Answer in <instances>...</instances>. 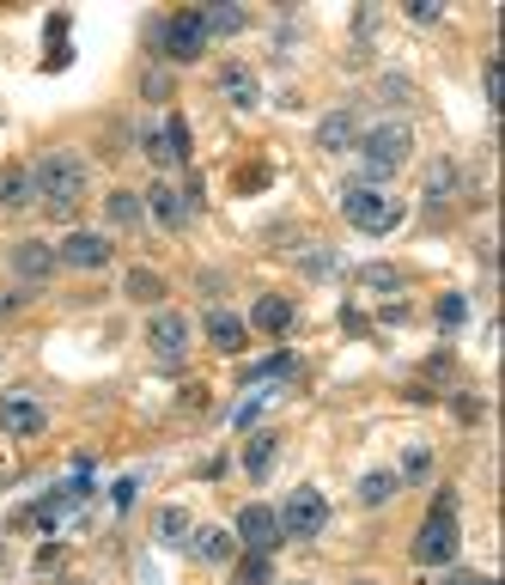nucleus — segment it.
I'll list each match as a JSON object with an SVG mask.
<instances>
[{
  "label": "nucleus",
  "instance_id": "1",
  "mask_svg": "<svg viewBox=\"0 0 505 585\" xmlns=\"http://www.w3.org/2000/svg\"><path fill=\"white\" fill-rule=\"evenodd\" d=\"M31 184H37V196H43L49 214L67 220L79 201H86V159L79 153H43L37 171H31Z\"/></svg>",
  "mask_w": 505,
  "mask_h": 585
},
{
  "label": "nucleus",
  "instance_id": "2",
  "mask_svg": "<svg viewBox=\"0 0 505 585\" xmlns=\"http://www.w3.org/2000/svg\"><path fill=\"white\" fill-rule=\"evenodd\" d=\"M414 561H420V568H444V561H457V500H451V494L432 500L427 524H420V537H414Z\"/></svg>",
  "mask_w": 505,
  "mask_h": 585
},
{
  "label": "nucleus",
  "instance_id": "3",
  "mask_svg": "<svg viewBox=\"0 0 505 585\" xmlns=\"http://www.w3.org/2000/svg\"><path fill=\"white\" fill-rule=\"evenodd\" d=\"M341 214H348V226H359V232H396L402 226V201L383 196L378 184H348L341 189Z\"/></svg>",
  "mask_w": 505,
  "mask_h": 585
},
{
  "label": "nucleus",
  "instance_id": "4",
  "mask_svg": "<svg viewBox=\"0 0 505 585\" xmlns=\"http://www.w3.org/2000/svg\"><path fill=\"white\" fill-rule=\"evenodd\" d=\"M353 147H359V165H366V177H390L396 165H408L414 135H408V123H378V128H366V135L353 140Z\"/></svg>",
  "mask_w": 505,
  "mask_h": 585
},
{
  "label": "nucleus",
  "instance_id": "5",
  "mask_svg": "<svg viewBox=\"0 0 505 585\" xmlns=\"http://www.w3.org/2000/svg\"><path fill=\"white\" fill-rule=\"evenodd\" d=\"M275 519H280V537H317L323 524H329V500L317 488H292Z\"/></svg>",
  "mask_w": 505,
  "mask_h": 585
},
{
  "label": "nucleus",
  "instance_id": "6",
  "mask_svg": "<svg viewBox=\"0 0 505 585\" xmlns=\"http://www.w3.org/2000/svg\"><path fill=\"white\" fill-rule=\"evenodd\" d=\"M159 43H165L171 62H201V49H207V32H201V13H177L159 25Z\"/></svg>",
  "mask_w": 505,
  "mask_h": 585
},
{
  "label": "nucleus",
  "instance_id": "7",
  "mask_svg": "<svg viewBox=\"0 0 505 585\" xmlns=\"http://www.w3.org/2000/svg\"><path fill=\"white\" fill-rule=\"evenodd\" d=\"M49 427V415H43V402H31V397H0V433L7 439H37V433Z\"/></svg>",
  "mask_w": 505,
  "mask_h": 585
},
{
  "label": "nucleus",
  "instance_id": "8",
  "mask_svg": "<svg viewBox=\"0 0 505 585\" xmlns=\"http://www.w3.org/2000/svg\"><path fill=\"white\" fill-rule=\"evenodd\" d=\"M110 257H116V245L104 232H67V245H55V262H67V269H104Z\"/></svg>",
  "mask_w": 505,
  "mask_h": 585
},
{
  "label": "nucleus",
  "instance_id": "9",
  "mask_svg": "<svg viewBox=\"0 0 505 585\" xmlns=\"http://www.w3.org/2000/svg\"><path fill=\"white\" fill-rule=\"evenodd\" d=\"M147 348H153L165 366H177V360L189 354V324L177 318V311H159L153 324H147Z\"/></svg>",
  "mask_w": 505,
  "mask_h": 585
},
{
  "label": "nucleus",
  "instance_id": "10",
  "mask_svg": "<svg viewBox=\"0 0 505 585\" xmlns=\"http://www.w3.org/2000/svg\"><path fill=\"white\" fill-rule=\"evenodd\" d=\"M238 543H244L250 555H268L280 543V519H275V507H256L250 500L244 512H238Z\"/></svg>",
  "mask_w": 505,
  "mask_h": 585
},
{
  "label": "nucleus",
  "instance_id": "11",
  "mask_svg": "<svg viewBox=\"0 0 505 585\" xmlns=\"http://www.w3.org/2000/svg\"><path fill=\"white\" fill-rule=\"evenodd\" d=\"M13 275L25 281V287L49 281V275H55V245H43V238H18V245H13Z\"/></svg>",
  "mask_w": 505,
  "mask_h": 585
},
{
  "label": "nucleus",
  "instance_id": "12",
  "mask_svg": "<svg viewBox=\"0 0 505 585\" xmlns=\"http://www.w3.org/2000/svg\"><path fill=\"white\" fill-rule=\"evenodd\" d=\"M353 140H359V116H353V110H329V116L317 123V147H323V153H348Z\"/></svg>",
  "mask_w": 505,
  "mask_h": 585
},
{
  "label": "nucleus",
  "instance_id": "13",
  "mask_svg": "<svg viewBox=\"0 0 505 585\" xmlns=\"http://www.w3.org/2000/svg\"><path fill=\"white\" fill-rule=\"evenodd\" d=\"M140 208H147V214H153L159 226H171V232H177V226L189 220V201H184V189H171V184H153Z\"/></svg>",
  "mask_w": 505,
  "mask_h": 585
},
{
  "label": "nucleus",
  "instance_id": "14",
  "mask_svg": "<svg viewBox=\"0 0 505 585\" xmlns=\"http://www.w3.org/2000/svg\"><path fill=\"white\" fill-rule=\"evenodd\" d=\"M219 92H226V98H231V104H238V110H250V104H256V98H262V79L250 74L244 62H226V67H219Z\"/></svg>",
  "mask_w": 505,
  "mask_h": 585
},
{
  "label": "nucleus",
  "instance_id": "15",
  "mask_svg": "<svg viewBox=\"0 0 505 585\" xmlns=\"http://www.w3.org/2000/svg\"><path fill=\"white\" fill-rule=\"evenodd\" d=\"M189 549H195V561L219 568V561H231V531H219V524H195V531H189Z\"/></svg>",
  "mask_w": 505,
  "mask_h": 585
},
{
  "label": "nucleus",
  "instance_id": "16",
  "mask_svg": "<svg viewBox=\"0 0 505 585\" xmlns=\"http://www.w3.org/2000/svg\"><path fill=\"white\" fill-rule=\"evenodd\" d=\"M31 201H37L31 171H25V165H7V171H0V208H7V214H18V208H31Z\"/></svg>",
  "mask_w": 505,
  "mask_h": 585
},
{
  "label": "nucleus",
  "instance_id": "17",
  "mask_svg": "<svg viewBox=\"0 0 505 585\" xmlns=\"http://www.w3.org/2000/svg\"><path fill=\"white\" fill-rule=\"evenodd\" d=\"M457 189H463L457 159H432V165H427V201H432V208H444V201H457Z\"/></svg>",
  "mask_w": 505,
  "mask_h": 585
},
{
  "label": "nucleus",
  "instance_id": "18",
  "mask_svg": "<svg viewBox=\"0 0 505 585\" xmlns=\"http://www.w3.org/2000/svg\"><path fill=\"white\" fill-rule=\"evenodd\" d=\"M244 336L250 329L231 318V311H207V341H214L219 354H244Z\"/></svg>",
  "mask_w": 505,
  "mask_h": 585
},
{
  "label": "nucleus",
  "instance_id": "19",
  "mask_svg": "<svg viewBox=\"0 0 505 585\" xmlns=\"http://www.w3.org/2000/svg\"><path fill=\"white\" fill-rule=\"evenodd\" d=\"M250 324H256V329H268V336H280V329L292 324V306L280 299V292H262V299H256V311H250Z\"/></svg>",
  "mask_w": 505,
  "mask_h": 585
},
{
  "label": "nucleus",
  "instance_id": "20",
  "mask_svg": "<svg viewBox=\"0 0 505 585\" xmlns=\"http://www.w3.org/2000/svg\"><path fill=\"white\" fill-rule=\"evenodd\" d=\"M140 214H147V208H140L135 189H110V196H104V220H110V226H140Z\"/></svg>",
  "mask_w": 505,
  "mask_h": 585
},
{
  "label": "nucleus",
  "instance_id": "21",
  "mask_svg": "<svg viewBox=\"0 0 505 585\" xmlns=\"http://www.w3.org/2000/svg\"><path fill=\"white\" fill-rule=\"evenodd\" d=\"M123 292H128V299H135V306H159V299H165V281H159L153 269H128Z\"/></svg>",
  "mask_w": 505,
  "mask_h": 585
},
{
  "label": "nucleus",
  "instance_id": "22",
  "mask_svg": "<svg viewBox=\"0 0 505 585\" xmlns=\"http://www.w3.org/2000/svg\"><path fill=\"white\" fill-rule=\"evenodd\" d=\"M244 470L250 476H268V470H275V433H250V446H244Z\"/></svg>",
  "mask_w": 505,
  "mask_h": 585
},
{
  "label": "nucleus",
  "instance_id": "23",
  "mask_svg": "<svg viewBox=\"0 0 505 585\" xmlns=\"http://www.w3.org/2000/svg\"><path fill=\"white\" fill-rule=\"evenodd\" d=\"M396 488H402V476H390V470H371V476L359 482V500H366V507H383V500H396Z\"/></svg>",
  "mask_w": 505,
  "mask_h": 585
},
{
  "label": "nucleus",
  "instance_id": "24",
  "mask_svg": "<svg viewBox=\"0 0 505 585\" xmlns=\"http://www.w3.org/2000/svg\"><path fill=\"white\" fill-rule=\"evenodd\" d=\"M189 531H195V524H189L184 507H165V512H159V543H171V549H177V543H189Z\"/></svg>",
  "mask_w": 505,
  "mask_h": 585
},
{
  "label": "nucleus",
  "instance_id": "25",
  "mask_svg": "<svg viewBox=\"0 0 505 585\" xmlns=\"http://www.w3.org/2000/svg\"><path fill=\"white\" fill-rule=\"evenodd\" d=\"M201 32H207V37H231V32H244V13H238V7H214V13H201Z\"/></svg>",
  "mask_w": 505,
  "mask_h": 585
},
{
  "label": "nucleus",
  "instance_id": "26",
  "mask_svg": "<svg viewBox=\"0 0 505 585\" xmlns=\"http://www.w3.org/2000/svg\"><path fill=\"white\" fill-rule=\"evenodd\" d=\"M359 287H371V292H396V287H402V269H390V262H371V269H359Z\"/></svg>",
  "mask_w": 505,
  "mask_h": 585
},
{
  "label": "nucleus",
  "instance_id": "27",
  "mask_svg": "<svg viewBox=\"0 0 505 585\" xmlns=\"http://www.w3.org/2000/svg\"><path fill=\"white\" fill-rule=\"evenodd\" d=\"M463 318H469V299H463V292H444L439 299V329H463Z\"/></svg>",
  "mask_w": 505,
  "mask_h": 585
},
{
  "label": "nucleus",
  "instance_id": "28",
  "mask_svg": "<svg viewBox=\"0 0 505 585\" xmlns=\"http://www.w3.org/2000/svg\"><path fill=\"white\" fill-rule=\"evenodd\" d=\"M165 147H171V165H184V159H189V123H184V116H171V123H165Z\"/></svg>",
  "mask_w": 505,
  "mask_h": 585
},
{
  "label": "nucleus",
  "instance_id": "29",
  "mask_svg": "<svg viewBox=\"0 0 505 585\" xmlns=\"http://www.w3.org/2000/svg\"><path fill=\"white\" fill-rule=\"evenodd\" d=\"M378 92H383V104H408V98H414V86H408L402 74H383V86H378Z\"/></svg>",
  "mask_w": 505,
  "mask_h": 585
},
{
  "label": "nucleus",
  "instance_id": "30",
  "mask_svg": "<svg viewBox=\"0 0 505 585\" xmlns=\"http://www.w3.org/2000/svg\"><path fill=\"white\" fill-rule=\"evenodd\" d=\"M25 306H31V292H25V287H7V292H0V324H7L13 311H25Z\"/></svg>",
  "mask_w": 505,
  "mask_h": 585
},
{
  "label": "nucleus",
  "instance_id": "31",
  "mask_svg": "<svg viewBox=\"0 0 505 585\" xmlns=\"http://www.w3.org/2000/svg\"><path fill=\"white\" fill-rule=\"evenodd\" d=\"M238 580H244V585H268V555H250Z\"/></svg>",
  "mask_w": 505,
  "mask_h": 585
},
{
  "label": "nucleus",
  "instance_id": "32",
  "mask_svg": "<svg viewBox=\"0 0 505 585\" xmlns=\"http://www.w3.org/2000/svg\"><path fill=\"white\" fill-rule=\"evenodd\" d=\"M140 92H147V98H171V79L165 74H147V79H140Z\"/></svg>",
  "mask_w": 505,
  "mask_h": 585
},
{
  "label": "nucleus",
  "instance_id": "33",
  "mask_svg": "<svg viewBox=\"0 0 505 585\" xmlns=\"http://www.w3.org/2000/svg\"><path fill=\"white\" fill-rule=\"evenodd\" d=\"M481 92H488V98H500V62H488V67H481Z\"/></svg>",
  "mask_w": 505,
  "mask_h": 585
},
{
  "label": "nucleus",
  "instance_id": "34",
  "mask_svg": "<svg viewBox=\"0 0 505 585\" xmlns=\"http://www.w3.org/2000/svg\"><path fill=\"white\" fill-rule=\"evenodd\" d=\"M439 585H493V580H488V573H444Z\"/></svg>",
  "mask_w": 505,
  "mask_h": 585
},
{
  "label": "nucleus",
  "instance_id": "35",
  "mask_svg": "<svg viewBox=\"0 0 505 585\" xmlns=\"http://www.w3.org/2000/svg\"><path fill=\"white\" fill-rule=\"evenodd\" d=\"M305 269H311V275H336V257H323V250H317V257H305Z\"/></svg>",
  "mask_w": 505,
  "mask_h": 585
},
{
  "label": "nucleus",
  "instance_id": "36",
  "mask_svg": "<svg viewBox=\"0 0 505 585\" xmlns=\"http://www.w3.org/2000/svg\"><path fill=\"white\" fill-rule=\"evenodd\" d=\"M353 585H378V580H353Z\"/></svg>",
  "mask_w": 505,
  "mask_h": 585
},
{
  "label": "nucleus",
  "instance_id": "37",
  "mask_svg": "<svg viewBox=\"0 0 505 585\" xmlns=\"http://www.w3.org/2000/svg\"><path fill=\"white\" fill-rule=\"evenodd\" d=\"M74 585H79V580H74Z\"/></svg>",
  "mask_w": 505,
  "mask_h": 585
}]
</instances>
